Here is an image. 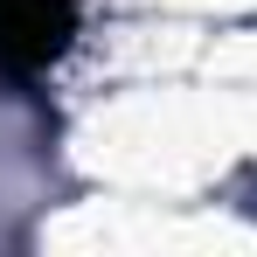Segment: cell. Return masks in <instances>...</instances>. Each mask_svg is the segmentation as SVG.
<instances>
[{"label": "cell", "mask_w": 257, "mask_h": 257, "mask_svg": "<svg viewBox=\"0 0 257 257\" xmlns=\"http://www.w3.org/2000/svg\"><path fill=\"white\" fill-rule=\"evenodd\" d=\"M77 42V0H0V77L35 84Z\"/></svg>", "instance_id": "6da1fadb"}]
</instances>
